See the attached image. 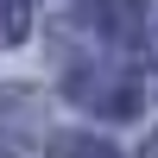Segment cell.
<instances>
[{"mask_svg":"<svg viewBox=\"0 0 158 158\" xmlns=\"http://www.w3.org/2000/svg\"><path fill=\"white\" fill-rule=\"evenodd\" d=\"M146 158H158V133H152V146H146Z\"/></svg>","mask_w":158,"mask_h":158,"instance_id":"cell-3","label":"cell"},{"mask_svg":"<svg viewBox=\"0 0 158 158\" xmlns=\"http://www.w3.org/2000/svg\"><path fill=\"white\" fill-rule=\"evenodd\" d=\"M32 25V0H0V44H19Z\"/></svg>","mask_w":158,"mask_h":158,"instance_id":"cell-1","label":"cell"},{"mask_svg":"<svg viewBox=\"0 0 158 158\" xmlns=\"http://www.w3.org/2000/svg\"><path fill=\"white\" fill-rule=\"evenodd\" d=\"M89 13L108 19V25H133L139 19V0H89Z\"/></svg>","mask_w":158,"mask_h":158,"instance_id":"cell-2","label":"cell"}]
</instances>
